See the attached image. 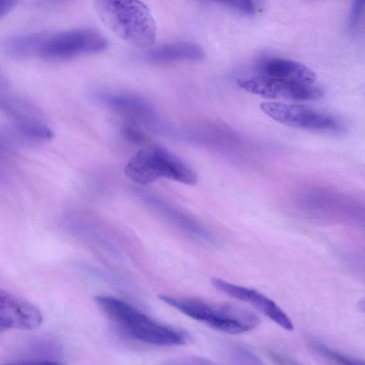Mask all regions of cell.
<instances>
[{
  "label": "cell",
  "instance_id": "6da1fadb",
  "mask_svg": "<svg viewBox=\"0 0 365 365\" xmlns=\"http://www.w3.org/2000/svg\"><path fill=\"white\" fill-rule=\"evenodd\" d=\"M93 5L105 26L127 43L146 48L155 42V21L140 0H94Z\"/></svg>",
  "mask_w": 365,
  "mask_h": 365
},
{
  "label": "cell",
  "instance_id": "7a4b0ae2",
  "mask_svg": "<svg viewBox=\"0 0 365 365\" xmlns=\"http://www.w3.org/2000/svg\"><path fill=\"white\" fill-rule=\"evenodd\" d=\"M95 302L110 319L136 340L164 346L183 345L189 340L187 333L156 322L120 299L96 296Z\"/></svg>",
  "mask_w": 365,
  "mask_h": 365
},
{
  "label": "cell",
  "instance_id": "3957f363",
  "mask_svg": "<svg viewBox=\"0 0 365 365\" xmlns=\"http://www.w3.org/2000/svg\"><path fill=\"white\" fill-rule=\"evenodd\" d=\"M159 299L185 315L217 330L232 334L254 329L259 318L252 312L232 304H210L202 300L160 294Z\"/></svg>",
  "mask_w": 365,
  "mask_h": 365
},
{
  "label": "cell",
  "instance_id": "277c9868",
  "mask_svg": "<svg viewBox=\"0 0 365 365\" xmlns=\"http://www.w3.org/2000/svg\"><path fill=\"white\" fill-rule=\"evenodd\" d=\"M125 175L139 185L167 178L186 185L197 182L196 172L167 149L152 145L139 150L125 167Z\"/></svg>",
  "mask_w": 365,
  "mask_h": 365
},
{
  "label": "cell",
  "instance_id": "5b68a950",
  "mask_svg": "<svg viewBox=\"0 0 365 365\" xmlns=\"http://www.w3.org/2000/svg\"><path fill=\"white\" fill-rule=\"evenodd\" d=\"M108 41L92 29H74L51 36L41 35L36 54L48 60H61L104 51Z\"/></svg>",
  "mask_w": 365,
  "mask_h": 365
},
{
  "label": "cell",
  "instance_id": "8992f818",
  "mask_svg": "<svg viewBox=\"0 0 365 365\" xmlns=\"http://www.w3.org/2000/svg\"><path fill=\"white\" fill-rule=\"evenodd\" d=\"M261 110L274 120L284 125L312 130H337L340 123L331 115L302 105L266 101Z\"/></svg>",
  "mask_w": 365,
  "mask_h": 365
},
{
  "label": "cell",
  "instance_id": "52a82bcc",
  "mask_svg": "<svg viewBox=\"0 0 365 365\" xmlns=\"http://www.w3.org/2000/svg\"><path fill=\"white\" fill-rule=\"evenodd\" d=\"M247 92L270 99L312 101L321 98L323 89L313 84H302L277 80L262 76L237 81Z\"/></svg>",
  "mask_w": 365,
  "mask_h": 365
},
{
  "label": "cell",
  "instance_id": "ba28073f",
  "mask_svg": "<svg viewBox=\"0 0 365 365\" xmlns=\"http://www.w3.org/2000/svg\"><path fill=\"white\" fill-rule=\"evenodd\" d=\"M211 284L221 292L250 304L282 328L287 331L294 329L293 323L287 314L273 300L257 290L234 284L220 278L211 279Z\"/></svg>",
  "mask_w": 365,
  "mask_h": 365
},
{
  "label": "cell",
  "instance_id": "9c48e42d",
  "mask_svg": "<svg viewBox=\"0 0 365 365\" xmlns=\"http://www.w3.org/2000/svg\"><path fill=\"white\" fill-rule=\"evenodd\" d=\"M41 311L34 304L7 292H0V330L37 329L42 323Z\"/></svg>",
  "mask_w": 365,
  "mask_h": 365
},
{
  "label": "cell",
  "instance_id": "30bf717a",
  "mask_svg": "<svg viewBox=\"0 0 365 365\" xmlns=\"http://www.w3.org/2000/svg\"><path fill=\"white\" fill-rule=\"evenodd\" d=\"M92 98L115 110L137 118L155 130L160 125L153 106L138 96L97 91L92 93Z\"/></svg>",
  "mask_w": 365,
  "mask_h": 365
},
{
  "label": "cell",
  "instance_id": "8fae6325",
  "mask_svg": "<svg viewBox=\"0 0 365 365\" xmlns=\"http://www.w3.org/2000/svg\"><path fill=\"white\" fill-rule=\"evenodd\" d=\"M135 191L147 205L183 232L202 242L217 244L215 237L190 216L151 193L138 189Z\"/></svg>",
  "mask_w": 365,
  "mask_h": 365
},
{
  "label": "cell",
  "instance_id": "7c38bea8",
  "mask_svg": "<svg viewBox=\"0 0 365 365\" xmlns=\"http://www.w3.org/2000/svg\"><path fill=\"white\" fill-rule=\"evenodd\" d=\"M1 104L21 134L35 140L52 138L51 130L36 115L35 110L27 102L15 98L4 101Z\"/></svg>",
  "mask_w": 365,
  "mask_h": 365
},
{
  "label": "cell",
  "instance_id": "4fadbf2b",
  "mask_svg": "<svg viewBox=\"0 0 365 365\" xmlns=\"http://www.w3.org/2000/svg\"><path fill=\"white\" fill-rule=\"evenodd\" d=\"M259 76L302 84H313L315 73L304 65L289 59L269 58L258 66Z\"/></svg>",
  "mask_w": 365,
  "mask_h": 365
},
{
  "label": "cell",
  "instance_id": "5bb4252c",
  "mask_svg": "<svg viewBox=\"0 0 365 365\" xmlns=\"http://www.w3.org/2000/svg\"><path fill=\"white\" fill-rule=\"evenodd\" d=\"M205 56L202 48L192 43L181 42L163 45L149 51L146 58L155 63H168L176 61H199Z\"/></svg>",
  "mask_w": 365,
  "mask_h": 365
},
{
  "label": "cell",
  "instance_id": "9a60e30c",
  "mask_svg": "<svg viewBox=\"0 0 365 365\" xmlns=\"http://www.w3.org/2000/svg\"><path fill=\"white\" fill-rule=\"evenodd\" d=\"M311 348L322 357L339 364L354 365L365 364V361L346 354L327 344L317 340H310Z\"/></svg>",
  "mask_w": 365,
  "mask_h": 365
},
{
  "label": "cell",
  "instance_id": "2e32d148",
  "mask_svg": "<svg viewBox=\"0 0 365 365\" xmlns=\"http://www.w3.org/2000/svg\"><path fill=\"white\" fill-rule=\"evenodd\" d=\"M41 35L29 34L11 38L7 43V50L13 56H24L36 54Z\"/></svg>",
  "mask_w": 365,
  "mask_h": 365
},
{
  "label": "cell",
  "instance_id": "e0dca14e",
  "mask_svg": "<svg viewBox=\"0 0 365 365\" xmlns=\"http://www.w3.org/2000/svg\"><path fill=\"white\" fill-rule=\"evenodd\" d=\"M226 354L232 363L239 364H262V359L250 350L238 345L227 347Z\"/></svg>",
  "mask_w": 365,
  "mask_h": 365
},
{
  "label": "cell",
  "instance_id": "ac0fdd59",
  "mask_svg": "<svg viewBox=\"0 0 365 365\" xmlns=\"http://www.w3.org/2000/svg\"><path fill=\"white\" fill-rule=\"evenodd\" d=\"M363 4L364 0H354L350 19V24L351 26H354L357 24Z\"/></svg>",
  "mask_w": 365,
  "mask_h": 365
},
{
  "label": "cell",
  "instance_id": "d6986e66",
  "mask_svg": "<svg viewBox=\"0 0 365 365\" xmlns=\"http://www.w3.org/2000/svg\"><path fill=\"white\" fill-rule=\"evenodd\" d=\"M19 0H0V17L6 15Z\"/></svg>",
  "mask_w": 365,
  "mask_h": 365
},
{
  "label": "cell",
  "instance_id": "ffe728a7",
  "mask_svg": "<svg viewBox=\"0 0 365 365\" xmlns=\"http://www.w3.org/2000/svg\"><path fill=\"white\" fill-rule=\"evenodd\" d=\"M229 2L232 6L237 7L240 0H221Z\"/></svg>",
  "mask_w": 365,
  "mask_h": 365
},
{
  "label": "cell",
  "instance_id": "44dd1931",
  "mask_svg": "<svg viewBox=\"0 0 365 365\" xmlns=\"http://www.w3.org/2000/svg\"><path fill=\"white\" fill-rule=\"evenodd\" d=\"M359 307L364 312H365V297L359 302Z\"/></svg>",
  "mask_w": 365,
  "mask_h": 365
},
{
  "label": "cell",
  "instance_id": "7402d4cb",
  "mask_svg": "<svg viewBox=\"0 0 365 365\" xmlns=\"http://www.w3.org/2000/svg\"><path fill=\"white\" fill-rule=\"evenodd\" d=\"M46 2L47 3H49V4H58V3H60V2H62V1H66V0H45Z\"/></svg>",
  "mask_w": 365,
  "mask_h": 365
}]
</instances>
